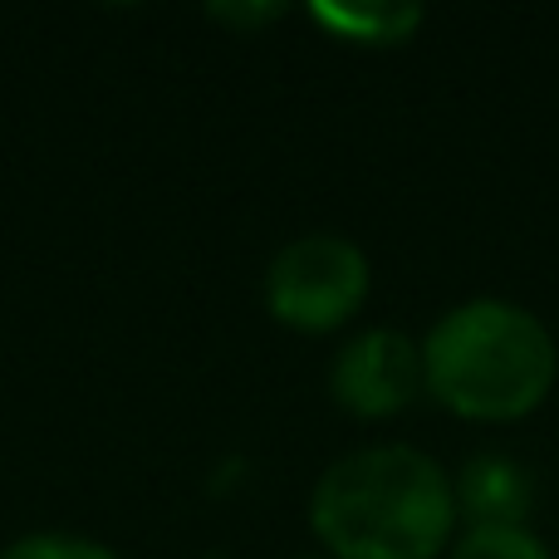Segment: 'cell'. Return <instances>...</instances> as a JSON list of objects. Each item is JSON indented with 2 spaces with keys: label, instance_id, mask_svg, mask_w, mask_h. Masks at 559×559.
Returning <instances> with one entry per match:
<instances>
[{
  "label": "cell",
  "instance_id": "cell-1",
  "mask_svg": "<svg viewBox=\"0 0 559 559\" xmlns=\"http://www.w3.org/2000/svg\"><path fill=\"white\" fill-rule=\"evenodd\" d=\"M309 521L334 559H432L456 531V491L427 452L378 442L319 476Z\"/></svg>",
  "mask_w": 559,
  "mask_h": 559
},
{
  "label": "cell",
  "instance_id": "cell-2",
  "mask_svg": "<svg viewBox=\"0 0 559 559\" xmlns=\"http://www.w3.org/2000/svg\"><path fill=\"white\" fill-rule=\"evenodd\" d=\"M555 368L550 329L511 299H466L423 338L427 393L476 423H511L540 407Z\"/></svg>",
  "mask_w": 559,
  "mask_h": 559
},
{
  "label": "cell",
  "instance_id": "cell-3",
  "mask_svg": "<svg viewBox=\"0 0 559 559\" xmlns=\"http://www.w3.org/2000/svg\"><path fill=\"white\" fill-rule=\"evenodd\" d=\"M368 295V255L358 251L348 236L334 231H309L280 246V255L265 271V305L280 324L324 329L344 324Z\"/></svg>",
  "mask_w": 559,
  "mask_h": 559
},
{
  "label": "cell",
  "instance_id": "cell-4",
  "mask_svg": "<svg viewBox=\"0 0 559 559\" xmlns=\"http://www.w3.org/2000/svg\"><path fill=\"white\" fill-rule=\"evenodd\" d=\"M338 407L354 417H393L427 388L423 344H413L397 329H364L334 354L329 368Z\"/></svg>",
  "mask_w": 559,
  "mask_h": 559
},
{
  "label": "cell",
  "instance_id": "cell-5",
  "mask_svg": "<svg viewBox=\"0 0 559 559\" xmlns=\"http://www.w3.org/2000/svg\"><path fill=\"white\" fill-rule=\"evenodd\" d=\"M456 515H472V525H525V511L535 501V486L521 462L511 456H472L462 476L452 481Z\"/></svg>",
  "mask_w": 559,
  "mask_h": 559
},
{
  "label": "cell",
  "instance_id": "cell-6",
  "mask_svg": "<svg viewBox=\"0 0 559 559\" xmlns=\"http://www.w3.org/2000/svg\"><path fill=\"white\" fill-rule=\"evenodd\" d=\"M309 15L338 39H358V45H403L417 25H423V5L413 0H358V5H338V0H314Z\"/></svg>",
  "mask_w": 559,
  "mask_h": 559
},
{
  "label": "cell",
  "instance_id": "cell-7",
  "mask_svg": "<svg viewBox=\"0 0 559 559\" xmlns=\"http://www.w3.org/2000/svg\"><path fill=\"white\" fill-rule=\"evenodd\" d=\"M452 559H555L531 525H466L452 540Z\"/></svg>",
  "mask_w": 559,
  "mask_h": 559
},
{
  "label": "cell",
  "instance_id": "cell-8",
  "mask_svg": "<svg viewBox=\"0 0 559 559\" xmlns=\"http://www.w3.org/2000/svg\"><path fill=\"white\" fill-rule=\"evenodd\" d=\"M0 559H118V555L98 540H84V535L39 531V535H20Z\"/></svg>",
  "mask_w": 559,
  "mask_h": 559
},
{
  "label": "cell",
  "instance_id": "cell-9",
  "mask_svg": "<svg viewBox=\"0 0 559 559\" xmlns=\"http://www.w3.org/2000/svg\"><path fill=\"white\" fill-rule=\"evenodd\" d=\"M212 15L226 20V25H236V29H255V25H271V20L285 15V5H275V0L271 5H226L222 0V5H212Z\"/></svg>",
  "mask_w": 559,
  "mask_h": 559
}]
</instances>
